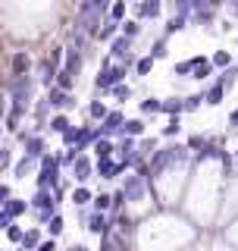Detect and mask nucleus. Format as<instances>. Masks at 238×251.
Masks as SVG:
<instances>
[{"instance_id":"f257e3e1","label":"nucleus","mask_w":238,"mask_h":251,"mask_svg":"<svg viewBox=\"0 0 238 251\" xmlns=\"http://www.w3.org/2000/svg\"><path fill=\"white\" fill-rule=\"evenodd\" d=\"M107 0H78V31L85 35H97L104 25Z\"/></svg>"},{"instance_id":"f03ea898","label":"nucleus","mask_w":238,"mask_h":251,"mask_svg":"<svg viewBox=\"0 0 238 251\" xmlns=\"http://www.w3.org/2000/svg\"><path fill=\"white\" fill-rule=\"evenodd\" d=\"M6 94L13 98V104H19V107H28L31 94H35V82H31L28 75H13L10 82H6Z\"/></svg>"},{"instance_id":"7ed1b4c3","label":"nucleus","mask_w":238,"mask_h":251,"mask_svg":"<svg viewBox=\"0 0 238 251\" xmlns=\"http://www.w3.org/2000/svg\"><path fill=\"white\" fill-rule=\"evenodd\" d=\"M57 185H60V160L47 154L44 160H41V173H38V188H44V192H53Z\"/></svg>"},{"instance_id":"20e7f679","label":"nucleus","mask_w":238,"mask_h":251,"mask_svg":"<svg viewBox=\"0 0 238 251\" xmlns=\"http://www.w3.org/2000/svg\"><path fill=\"white\" fill-rule=\"evenodd\" d=\"M28 204H31V210L38 214V220H50L53 214H57V195H53V192H44V188H38L35 198H31Z\"/></svg>"},{"instance_id":"39448f33","label":"nucleus","mask_w":238,"mask_h":251,"mask_svg":"<svg viewBox=\"0 0 238 251\" xmlns=\"http://www.w3.org/2000/svg\"><path fill=\"white\" fill-rule=\"evenodd\" d=\"M125 73H129V66H100L97 78H94V88H100V91L116 88V85H122Z\"/></svg>"},{"instance_id":"423d86ee","label":"nucleus","mask_w":238,"mask_h":251,"mask_svg":"<svg viewBox=\"0 0 238 251\" xmlns=\"http://www.w3.org/2000/svg\"><path fill=\"white\" fill-rule=\"evenodd\" d=\"M31 207L28 201H22V198H10V201H3V210H0V223H3V229L6 226H13V220L19 217V214H25V210Z\"/></svg>"},{"instance_id":"0eeeda50","label":"nucleus","mask_w":238,"mask_h":251,"mask_svg":"<svg viewBox=\"0 0 238 251\" xmlns=\"http://www.w3.org/2000/svg\"><path fill=\"white\" fill-rule=\"evenodd\" d=\"M110 57H113V60H122L125 63V66H129V63H132V38H116V41L113 44H110Z\"/></svg>"},{"instance_id":"6e6552de","label":"nucleus","mask_w":238,"mask_h":251,"mask_svg":"<svg viewBox=\"0 0 238 251\" xmlns=\"http://www.w3.org/2000/svg\"><path fill=\"white\" fill-rule=\"evenodd\" d=\"M122 126H125L122 113H119V110H110V116L104 120V126H100V135H104V138H110V135H122Z\"/></svg>"},{"instance_id":"1a4fd4ad","label":"nucleus","mask_w":238,"mask_h":251,"mask_svg":"<svg viewBox=\"0 0 238 251\" xmlns=\"http://www.w3.org/2000/svg\"><path fill=\"white\" fill-rule=\"evenodd\" d=\"M91 173H94V163H91V157L88 154H82L78 160L72 163V176H75V182L82 185L85 179H91Z\"/></svg>"},{"instance_id":"9d476101","label":"nucleus","mask_w":238,"mask_h":251,"mask_svg":"<svg viewBox=\"0 0 238 251\" xmlns=\"http://www.w3.org/2000/svg\"><path fill=\"white\" fill-rule=\"evenodd\" d=\"M47 100H50V107H53V110H69V107H72V98H69V91L57 88V85L47 91Z\"/></svg>"},{"instance_id":"9b49d317","label":"nucleus","mask_w":238,"mask_h":251,"mask_svg":"<svg viewBox=\"0 0 238 251\" xmlns=\"http://www.w3.org/2000/svg\"><path fill=\"white\" fill-rule=\"evenodd\" d=\"M88 229H91L94 235H100V239H104V235L113 232V226H110V220H107L104 214H91V220H88Z\"/></svg>"},{"instance_id":"f8f14e48","label":"nucleus","mask_w":238,"mask_h":251,"mask_svg":"<svg viewBox=\"0 0 238 251\" xmlns=\"http://www.w3.org/2000/svg\"><path fill=\"white\" fill-rule=\"evenodd\" d=\"M122 170H125V167H122L119 160H97V176H100V179H116Z\"/></svg>"},{"instance_id":"ddd939ff","label":"nucleus","mask_w":238,"mask_h":251,"mask_svg":"<svg viewBox=\"0 0 238 251\" xmlns=\"http://www.w3.org/2000/svg\"><path fill=\"white\" fill-rule=\"evenodd\" d=\"M25 157H31V160H44V138L41 135H31L28 141H25Z\"/></svg>"},{"instance_id":"4468645a","label":"nucleus","mask_w":238,"mask_h":251,"mask_svg":"<svg viewBox=\"0 0 238 251\" xmlns=\"http://www.w3.org/2000/svg\"><path fill=\"white\" fill-rule=\"evenodd\" d=\"M113 154H116V148H113L110 138H97V141H94V157H97V160H113Z\"/></svg>"},{"instance_id":"2eb2a0df","label":"nucleus","mask_w":238,"mask_h":251,"mask_svg":"<svg viewBox=\"0 0 238 251\" xmlns=\"http://www.w3.org/2000/svg\"><path fill=\"white\" fill-rule=\"evenodd\" d=\"M138 16H141V19H157V16H160V0H141V3H138Z\"/></svg>"},{"instance_id":"dca6fc26","label":"nucleus","mask_w":238,"mask_h":251,"mask_svg":"<svg viewBox=\"0 0 238 251\" xmlns=\"http://www.w3.org/2000/svg\"><path fill=\"white\" fill-rule=\"evenodd\" d=\"M223 94H226V85H223V82H219V78H216V82L210 85V91L204 94V100H207V104H213V107H216V104H223Z\"/></svg>"},{"instance_id":"f3484780","label":"nucleus","mask_w":238,"mask_h":251,"mask_svg":"<svg viewBox=\"0 0 238 251\" xmlns=\"http://www.w3.org/2000/svg\"><path fill=\"white\" fill-rule=\"evenodd\" d=\"M28 66H31L28 53H25V50H19V53L13 57V75H28Z\"/></svg>"},{"instance_id":"a211bd4d","label":"nucleus","mask_w":238,"mask_h":251,"mask_svg":"<svg viewBox=\"0 0 238 251\" xmlns=\"http://www.w3.org/2000/svg\"><path fill=\"white\" fill-rule=\"evenodd\" d=\"M72 204H75V210H78V207H88V204H94V195H91L85 185H78L75 192H72Z\"/></svg>"},{"instance_id":"6ab92c4d","label":"nucleus","mask_w":238,"mask_h":251,"mask_svg":"<svg viewBox=\"0 0 238 251\" xmlns=\"http://www.w3.org/2000/svg\"><path fill=\"white\" fill-rule=\"evenodd\" d=\"M41 248V229H25V239H22V251H38Z\"/></svg>"},{"instance_id":"aec40b11","label":"nucleus","mask_w":238,"mask_h":251,"mask_svg":"<svg viewBox=\"0 0 238 251\" xmlns=\"http://www.w3.org/2000/svg\"><path fill=\"white\" fill-rule=\"evenodd\" d=\"M116 28H122V22H116V19H104V25H100V31H97V38H100V41H113Z\"/></svg>"},{"instance_id":"412c9836","label":"nucleus","mask_w":238,"mask_h":251,"mask_svg":"<svg viewBox=\"0 0 238 251\" xmlns=\"http://www.w3.org/2000/svg\"><path fill=\"white\" fill-rule=\"evenodd\" d=\"M138 135H144V123H141V120H125L122 138H138Z\"/></svg>"},{"instance_id":"4be33fe9","label":"nucleus","mask_w":238,"mask_h":251,"mask_svg":"<svg viewBox=\"0 0 238 251\" xmlns=\"http://www.w3.org/2000/svg\"><path fill=\"white\" fill-rule=\"evenodd\" d=\"M94 214H107L110 207H113V195H94Z\"/></svg>"},{"instance_id":"5701e85b","label":"nucleus","mask_w":238,"mask_h":251,"mask_svg":"<svg viewBox=\"0 0 238 251\" xmlns=\"http://www.w3.org/2000/svg\"><path fill=\"white\" fill-rule=\"evenodd\" d=\"M63 69H66V73H78V69H82V57H78V50H66V66H63Z\"/></svg>"},{"instance_id":"b1692460","label":"nucleus","mask_w":238,"mask_h":251,"mask_svg":"<svg viewBox=\"0 0 238 251\" xmlns=\"http://www.w3.org/2000/svg\"><path fill=\"white\" fill-rule=\"evenodd\" d=\"M197 66H194V78H207L213 73V60H204V57H194Z\"/></svg>"},{"instance_id":"393cba45","label":"nucleus","mask_w":238,"mask_h":251,"mask_svg":"<svg viewBox=\"0 0 238 251\" xmlns=\"http://www.w3.org/2000/svg\"><path fill=\"white\" fill-rule=\"evenodd\" d=\"M35 167V160H31V157H22L19 163H16L13 167V173H16V179H28V170Z\"/></svg>"},{"instance_id":"a878e982","label":"nucleus","mask_w":238,"mask_h":251,"mask_svg":"<svg viewBox=\"0 0 238 251\" xmlns=\"http://www.w3.org/2000/svg\"><path fill=\"white\" fill-rule=\"evenodd\" d=\"M63 226H66V220H63V214H53L50 220H47V232H50L53 239H57V235L63 232Z\"/></svg>"},{"instance_id":"bb28decb","label":"nucleus","mask_w":238,"mask_h":251,"mask_svg":"<svg viewBox=\"0 0 238 251\" xmlns=\"http://www.w3.org/2000/svg\"><path fill=\"white\" fill-rule=\"evenodd\" d=\"M50 129H53V132H60V135H66V132L72 129V126H69L66 116H53V120H50Z\"/></svg>"},{"instance_id":"cd10ccee","label":"nucleus","mask_w":238,"mask_h":251,"mask_svg":"<svg viewBox=\"0 0 238 251\" xmlns=\"http://www.w3.org/2000/svg\"><path fill=\"white\" fill-rule=\"evenodd\" d=\"M88 113L94 116V120H107V116H110V110H107L104 104H100V100H91V107H88Z\"/></svg>"},{"instance_id":"c85d7f7f","label":"nucleus","mask_w":238,"mask_h":251,"mask_svg":"<svg viewBox=\"0 0 238 251\" xmlns=\"http://www.w3.org/2000/svg\"><path fill=\"white\" fill-rule=\"evenodd\" d=\"M141 113H163V100H141Z\"/></svg>"},{"instance_id":"c756f323","label":"nucleus","mask_w":238,"mask_h":251,"mask_svg":"<svg viewBox=\"0 0 238 251\" xmlns=\"http://www.w3.org/2000/svg\"><path fill=\"white\" fill-rule=\"evenodd\" d=\"M182 110H185V100H166L163 104V113H169V116H179Z\"/></svg>"},{"instance_id":"7c9ffc66","label":"nucleus","mask_w":238,"mask_h":251,"mask_svg":"<svg viewBox=\"0 0 238 251\" xmlns=\"http://www.w3.org/2000/svg\"><path fill=\"white\" fill-rule=\"evenodd\" d=\"M6 239H10V242H19V245H22V239H25V229H19V226H6Z\"/></svg>"},{"instance_id":"2f4dec72","label":"nucleus","mask_w":238,"mask_h":251,"mask_svg":"<svg viewBox=\"0 0 238 251\" xmlns=\"http://www.w3.org/2000/svg\"><path fill=\"white\" fill-rule=\"evenodd\" d=\"M57 88H63V91L72 88V73H66V69H63V73L57 75Z\"/></svg>"},{"instance_id":"473e14b6","label":"nucleus","mask_w":238,"mask_h":251,"mask_svg":"<svg viewBox=\"0 0 238 251\" xmlns=\"http://www.w3.org/2000/svg\"><path fill=\"white\" fill-rule=\"evenodd\" d=\"M78 138H82V129H75V126L66 132V135H63V141H66L69 148H75V145H78Z\"/></svg>"},{"instance_id":"72a5a7b5","label":"nucleus","mask_w":238,"mask_h":251,"mask_svg":"<svg viewBox=\"0 0 238 251\" xmlns=\"http://www.w3.org/2000/svg\"><path fill=\"white\" fill-rule=\"evenodd\" d=\"M122 16H125V3H122V0H116V3L113 6H110V19H122Z\"/></svg>"},{"instance_id":"f704fd0d","label":"nucleus","mask_w":238,"mask_h":251,"mask_svg":"<svg viewBox=\"0 0 238 251\" xmlns=\"http://www.w3.org/2000/svg\"><path fill=\"white\" fill-rule=\"evenodd\" d=\"M182 28H185V19H182V16H172V19L166 22V31H169V35L172 31H182Z\"/></svg>"},{"instance_id":"c9c22d12","label":"nucleus","mask_w":238,"mask_h":251,"mask_svg":"<svg viewBox=\"0 0 238 251\" xmlns=\"http://www.w3.org/2000/svg\"><path fill=\"white\" fill-rule=\"evenodd\" d=\"M229 63H232L229 50H216V53H213V66H229Z\"/></svg>"},{"instance_id":"e433bc0d","label":"nucleus","mask_w":238,"mask_h":251,"mask_svg":"<svg viewBox=\"0 0 238 251\" xmlns=\"http://www.w3.org/2000/svg\"><path fill=\"white\" fill-rule=\"evenodd\" d=\"M194 66H197V60H185V63H179V66H176V75H188V73H194Z\"/></svg>"},{"instance_id":"4c0bfd02","label":"nucleus","mask_w":238,"mask_h":251,"mask_svg":"<svg viewBox=\"0 0 238 251\" xmlns=\"http://www.w3.org/2000/svg\"><path fill=\"white\" fill-rule=\"evenodd\" d=\"M138 31H141L138 22H122V35H125V38H135Z\"/></svg>"},{"instance_id":"58836bf2","label":"nucleus","mask_w":238,"mask_h":251,"mask_svg":"<svg viewBox=\"0 0 238 251\" xmlns=\"http://www.w3.org/2000/svg\"><path fill=\"white\" fill-rule=\"evenodd\" d=\"M150 69H154V57H144V60H138V75H147Z\"/></svg>"},{"instance_id":"ea45409f","label":"nucleus","mask_w":238,"mask_h":251,"mask_svg":"<svg viewBox=\"0 0 238 251\" xmlns=\"http://www.w3.org/2000/svg\"><path fill=\"white\" fill-rule=\"evenodd\" d=\"M47 110H50V100H41V104H38V107H35V116H38V120H41V123H44V116H47Z\"/></svg>"},{"instance_id":"a19ab883","label":"nucleus","mask_w":238,"mask_h":251,"mask_svg":"<svg viewBox=\"0 0 238 251\" xmlns=\"http://www.w3.org/2000/svg\"><path fill=\"white\" fill-rule=\"evenodd\" d=\"M125 201H129V198H125V192L119 188V192L113 195V210H122V204H125Z\"/></svg>"},{"instance_id":"79ce46f5","label":"nucleus","mask_w":238,"mask_h":251,"mask_svg":"<svg viewBox=\"0 0 238 251\" xmlns=\"http://www.w3.org/2000/svg\"><path fill=\"white\" fill-rule=\"evenodd\" d=\"M150 57H166V41H157L150 47Z\"/></svg>"},{"instance_id":"37998d69","label":"nucleus","mask_w":238,"mask_h":251,"mask_svg":"<svg viewBox=\"0 0 238 251\" xmlns=\"http://www.w3.org/2000/svg\"><path fill=\"white\" fill-rule=\"evenodd\" d=\"M201 94H194V98H185V110H197V107H201Z\"/></svg>"},{"instance_id":"c03bdc74","label":"nucleus","mask_w":238,"mask_h":251,"mask_svg":"<svg viewBox=\"0 0 238 251\" xmlns=\"http://www.w3.org/2000/svg\"><path fill=\"white\" fill-rule=\"evenodd\" d=\"M176 132H179V120H176V116H172V120H169V123H166V129H163V135H176Z\"/></svg>"},{"instance_id":"a18cd8bd","label":"nucleus","mask_w":238,"mask_h":251,"mask_svg":"<svg viewBox=\"0 0 238 251\" xmlns=\"http://www.w3.org/2000/svg\"><path fill=\"white\" fill-rule=\"evenodd\" d=\"M219 82H223L226 88H232V85H235V73H229V69H226V73L219 75Z\"/></svg>"},{"instance_id":"49530a36","label":"nucleus","mask_w":238,"mask_h":251,"mask_svg":"<svg viewBox=\"0 0 238 251\" xmlns=\"http://www.w3.org/2000/svg\"><path fill=\"white\" fill-rule=\"evenodd\" d=\"M113 94H116L119 100H125V98L132 94V88H125V85H116V88H113Z\"/></svg>"},{"instance_id":"de8ad7c7","label":"nucleus","mask_w":238,"mask_h":251,"mask_svg":"<svg viewBox=\"0 0 238 251\" xmlns=\"http://www.w3.org/2000/svg\"><path fill=\"white\" fill-rule=\"evenodd\" d=\"M0 163H3V170H6V167H13V154H10V148H3V154H0Z\"/></svg>"},{"instance_id":"09e8293b","label":"nucleus","mask_w":238,"mask_h":251,"mask_svg":"<svg viewBox=\"0 0 238 251\" xmlns=\"http://www.w3.org/2000/svg\"><path fill=\"white\" fill-rule=\"evenodd\" d=\"M38 251H57V242L47 239V242H41V248H38Z\"/></svg>"},{"instance_id":"8fccbe9b","label":"nucleus","mask_w":238,"mask_h":251,"mask_svg":"<svg viewBox=\"0 0 238 251\" xmlns=\"http://www.w3.org/2000/svg\"><path fill=\"white\" fill-rule=\"evenodd\" d=\"M191 6H194L197 13H201V10H207V0H191Z\"/></svg>"},{"instance_id":"3c124183","label":"nucleus","mask_w":238,"mask_h":251,"mask_svg":"<svg viewBox=\"0 0 238 251\" xmlns=\"http://www.w3.org/2000/svg\"><path fill=\"white\" fill-rule=\"evenodd\" d=\"M229 126H238V110H232V116H229Z\"/></svg>"},{"instance_id":"603ef678","label":"nucleus","mask_w":238,"mask_h":251,"mask_svg":"<svg viewBox=\"0 0 238 251\" xmlns=\"http://www.w3.org/2000/svg\"><path fill=\"white\" fill-rule=\"evenodd\" d=\"M207 6H210V10H216V6H223V0H207Z\"/></svg>"},{"instance_id":"864d4df0","label":"nucleus","mask_w":238,"mask_h":251,"mask_svg":"<svg viewBox=\"0 0 238 251\" xmlns=\"http://www.w3.org/2000/svg\"><path fill=\"white\" fill-rule=\"evenodd\" d=\"M75 251H91V248H82V245H75Z\"/></svg>"}]
</instances>
